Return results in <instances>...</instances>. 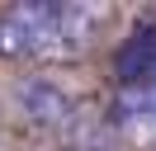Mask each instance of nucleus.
I'll use <instances>...</instances> for the list:
<instances>
[{
  "label": "nucleus",
  "mask_w": 156,
  "mask_h": 151,
  "mask_svg": "<svg viewBox=\"0 0 156 151\" xmlns=\"http://www.w3.org/2000/svg\"><path fill=\"white\" fill-rule=\"evenodd\" d=\"M10 104H14V113H19L29 128H48V132H71V123L80 118L76 104H71V94L62 90V85L43 80V76H24V80H14Z\"/></svg>",
  "instance_id": "f03ea898"
},
{
  "label": "nucleus",
  "mask_w": 156,
  "mask_h": 151,
  "mask_svg": "<svg viewBox=\"0 0 156 151\" xmlns=\"http://www.w3.org/2000/svg\"><path fill=\"white\" fill-rule=\"evenodd\" d=\"M114 128L133 142H156V90H118Z\"/></svg>",
  "instance_id": "39448f33"
},
{
  "label": "nucleus",
  "mask_w": 156,
  "mask_h": 151,
  "mask_svg": "<svg viewBox=\"0 0 156 151\" xmlns=\"http://www.w3.org/2000/svg\"><path fill=\"white\" fill-rule=\"evenodd\" d=\"M57 9L48 0H24L0 14V57H52L57 52Z\"/></svg>",
  "instance_id": "f257e3e1"
},
{
  "label": "nucleus",
  "mask_w": 156,
  "mask_h": 151,
  "mask_svg": "<svg viewBox=\"0 0 156 151\" xmlns=\"http://www.w3.org/2000/svg\"><path fill=\"white\" fill-rule=\"evenodd\" d=\"M109 9L104 5H85V0H66V5L57 9V52L52 57H76L90 47V38H95V28L104 24Z\"/></svg>",
  "instance_id": "20e7f679"
},
{
  "label": "nucleus",
  "mask_w": 156,
  "mask_h": 151,
  "mask_svg": "<svg viewBox=\"0 0 156 151\" xmlns=\"http://www.w3.org/2000/svg\"><path fill=\"white\" fill-rule=\"evenodd\" d=\"M66 137H71V146H76V151H114L109 128H104V123H95V118H76Z\"/></svg>",
  "instance_id": "423d86ee"
},
{
  "label": "nucleus",
  "mask_w": 156,
  "mask_h": 151,
  "mask_svg": "<svg viewBox=\"0 0 156 151\" xmlns=\"http://www.w3.org/2000/svg\"><path fill=\"white\" fill-rule=\"evenodd\" d=\"M114 71L123 90H156V33L137 28L114 57Z\"/></svg>",
  "instance_id": "7ed1b4c3"
}]
</instances>
